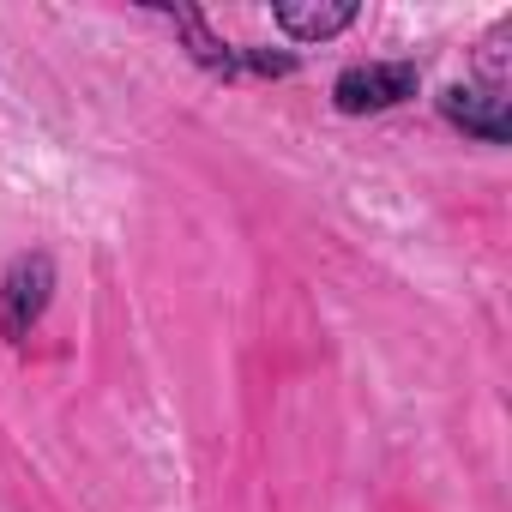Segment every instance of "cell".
<instances>
[{"instance_id": "3957f363", "label": "cell", "mask_w": 512, "mask_h": 512, "mask_svg": "<svg viewBox=\"0 0 512 512\" xmlns=\"http://www.w3.org/2000/svg\"><path fill=\"white\" fill-rule=\"evenodd\" d=\"M434 109H440V121H446L452 133H464V139H476V145H506V139H512L506 91H494V85H482V79H452V85H440Z\"/></svg>"}, {"instance_id": "5b68a950", "label": "cell", "mask_w": 512, "mask_h": 512, "mask_svg": "<svg viewBox=\"0 0 512 512\" xmlns=\"http://www.w3.org/2000/svg\"><path fill=\"white\" fill-rule=\"evenodd\" d=\"M356 19H362L356 0H314V7H302V0H278V7H272V25H278L290 43H332V37H344Z\"/></svg>"}, {"instance_id": "277c9868", "label": "cell", "mask_w": 512, "mask_h": 512, "mask_svg": "<svg viewBox=\"0 0 512 512\" xmlns=\"http://www.w3.org/2000/svg\"><path fill=\"white\" fill-rule=\"evenodd\" d=\"M163 19L175 25V37H181L187 61H193L199 73H211V79H223V85H235V79H241V43L217 37V31H211V19H205V7H175V13H163Z\"/></svg>"}, {"instance_id": "6da1fadb", "label": "cell", "mask_w": 512, "mask_h": 512, "mask_svg": "<svg viewBox=\"0 0 512 512\" xmlns=\"http://www.w3.org/2000/svg\"><path fill=\"white\" fill-rule=\"evenodd\" d=\"M55 290H61V272H55V253H49V247L13 253V266L0 272V338H7V344H25V338L43 326Z\"/></svg>"}, {"instance_id": "7a4b0ae2", "label": "cell", "mask_w": 512, "mask_h": 512, "mask_svg": "<svg viewBox=\"0 0 512 512\" xmlns=\"http://www.w3.org/2000/svg\"><path fill=\"white\" fill-rule=\"evenodd\" d=\"M422 91V67L416 61H350L338 79H332V109L350 115V121H368V115H392L404 109L410 97Z\"/></svg>"}]
</instances>
